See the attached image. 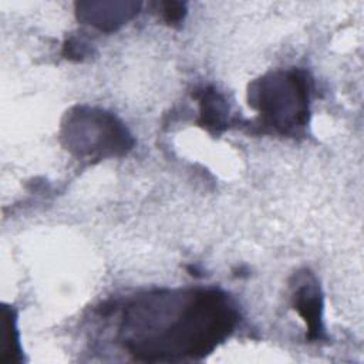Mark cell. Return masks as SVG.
<instances>
[{"label":"cell","mask_w":364,"mask_h":364,"mask_svg":"<svg viewBox=\"0 0 364 364\" xmlns=\"http://www.w3.org/2000/svg\"><path fill=\"white\" fill-rule=\"evenodd\" d=\"M237 323L232 300L218 289L154 291L124 311V344L138 360L200 358Z\"/></svg>","instance_id":"6da1fadb"},{"label":"cell","mask_w":364,"mask_h":364,"mask_svg":"<svg viewBox=\"0 0 364 364\" xmlns=\"http://www.w3.org/2000/svg\"><path fill=\"white\" fill-rule=\"evenodd\" d=\"M309 98L310 80L300 70L270 73L249 87V104L280 134L297 132L309 122Z\"/></svg>","instance_id":"7a4b0ae2"},{"label":"cell","mask_w":364,"mask_h":364,"mask_svg":"<svg viewBox=\"0 0 364 364\" xmlns=\"http://www.w3.org/2000/svg\"><path fill=\"white\" fill-rule=\"evenodd\" d=\"M63 135L70 149L82 156L119 155L132 146L131 135L114 115L84 107L67 115Z\"/></svg>","instance_id":"3957f363"},{"label":"cell","mask_w":364,"mask_h":364,"mask_svg":"<svg viewBox=\"0 0 364 364\" xmlns=\"http://www.w3.org/2000/svg\"><path fill=\"white\" fill-rule=\"evenodd\" d=\"M293 306L306 323L307 338L310 341L326 338L323 326V297L320 287L311 274H303L296 279Z\"/></svg>","instance_id":"277c9868"},{"label":"cell","mask_w":364,"mask_h":364,"mask_svg":"<svg viewBox=\"0 0 364 364\" xmlns=\"http://www.w3.org/2000/svg\"><path fill=\"white\" fill-rule=\"evenodd\" d=\"M200 117L199 124L212 134H219L228 128L229 107L222 94L213 87H206L199 95Z\"/></svg>","instance_id":"5b68a950"},{"label":"cell","mask_w":364,"mask_h":364,"mask_svg":"<svg viewBox=\"0 0 364 364\" xmlns=\"http://www.w3.org/2000/svg\"><path fill=\"white\" fill-rule=\"evenodd\" d=\"M3 357L1 363L6 361H20L21 360V353H20V341H18V333L16 328V317L13 310L7 309L6 306L3 307Z\"/></svg>","instance_id":"8992f818"},{"label":"cell","mask_w":364,"mask_h":364,"mask_svg":"<svg viewBox=\"0 0 364 364\" xmlns=\"http://www.w3.org/2000/svg\"><path fill=\"white\" fill-rule=\"evenodd\" d=\"M64 54L67 55V58L81 60L87 54V44L80 40L71 38L64 44Z\"/></svg>","instance_id":"52a82bcc"},{"label":"cell","mask_w":364,"mask_h":364,"mask_svg":"<svg viewBox=\"0 0 364 364\" xmlns=\"http://www.w3.org/2000/svg\"><path fill=\"white\" fill-rule=\"evenodd\" d=\"M162 13L168 23H176L185 16V9L181 3H165Z\"/></svg>","instance_id":"ba28073f"}]
</instances>
